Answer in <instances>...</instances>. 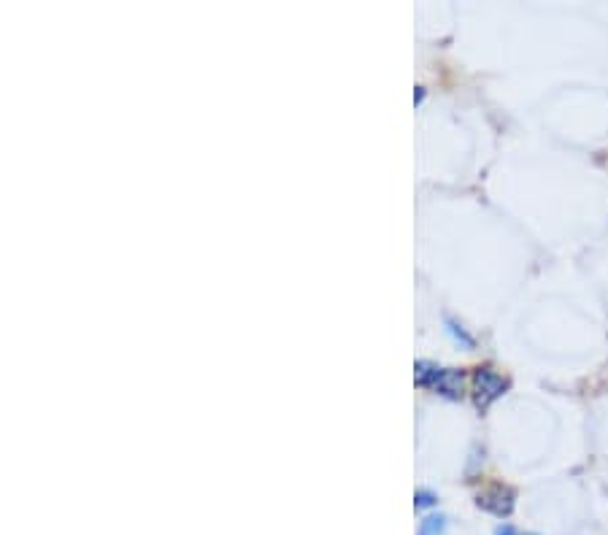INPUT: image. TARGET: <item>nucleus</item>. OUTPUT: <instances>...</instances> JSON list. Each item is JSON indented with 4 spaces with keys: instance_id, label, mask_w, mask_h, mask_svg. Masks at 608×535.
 <instances>
[{
    "instance_id": "6e6552de",
    "label": "nucleus",
    "mask_w": 608,
    "mask_h": 535,
    "mask_svg": "<svg viewBox=\"0 0 608 535\" xmlns=\"http://www.w3.org/2000/svg\"><path fill=\"white\" fill-rule=\"evenodd\" d=\"M422 98H425V90H422V87H417V92H414V103H422Z\"/></svg>"
},
{
    "instance_id": "f257e3e1",
    "label": "nucleus",
    "mask_w": 608,
    "mask_h": 535,
    "mask_svg": "<svg viewBox=\"0 0 608 535\" xmlns=\"http://www.w3.org/2000/svg\"><path fill=\"white\" fill-rule=\"evenodd\" d=\"M414 381L425 390H433L449 400H460L465 392V373L457 368H441L430 360H419L414 365Z\"/></svg>"
},
{
    "instance_id": "20e7f679",
    "label": "nucleus",
    "mask_w": 608,
    "mask_h": 535,
    "mask_svg": "<svg viewBox=\"0 0 608 535\" xmlns=\"http://www.w3.org/2000/svg\"><path fill=\"white\" fill-rule=\"evenodd\" d=\"M444 327H446V333H449V336H452L454 341H457V344H463L465 349H473V346H476L473 336H471V333H468V330H465L463 325H460V322H454V319L446 317L444 319Z\"/></svg>"
},
{
    "instance_id": "1a4fd4ad",
    "label": "nucleus",
    "mask_w": 608,
    "mask_h": 535,
    "mask_svg": "<svg viewBox=\"0 0 608 535\" xmlns=\"http://www.w3.org/2000/svg\"><path fill=\"white\" fill-rule=\"evenodd\" d=\"M525 535H536V533H525Z\"/></svg>"
},
{
    "instance_id": "39448f33",
    "label": "nucleus",
    "mask_w": 608,
    "mask_h": 535,
    "mask_svg": "<svg viewBox=\"0 0 608 535\" xmlns=\"http://www.w3.org/2000/svg\"><path fill=\"white\" fill-rule=\"evenodd\" d=\"M446 522H449V519H446L444 514H430V517L422 519V525H419L417 535H444Z\"/></svg>"
},
{
    "instance_id": "0eeeda50",
    "label": "nucleus",
    "mask_w": 608,
    "mask_h": 535,
    "mask_svg": "<svg viewBox=\"0 0 608 535\" xmlns=\"http://www.w3.org/2000/svg\"><path fill=\"white\" fill-rule=\"evenodd\" d=\"M495 535H519V533L511 525H500L498 530H495Z\"/></svg>"
},
{
    "instance_id": "f03ea898",
    "label": "nucleus",
    "mask_w": 608,
    "mask_h": 535,
    "mask_svg": "<svg viewBox=\"0 0 608 535\" xmlns=\"http://www.w3.org/2000/svg\"><path fill=\"white\" fill-rule=\"evenodd\" d=\"M471 384H473V403H476V409L479 411L490 409L492 403L503 398L506 390H509V379L500 376L492 365H479V368L473 371Z\"/></svg>"
},
{
    "instance_id": "423d86ee",
    "label": "nucleus",
    "mask_w": 608,
    "mask_h": 535,
    "mask_svg": "<svg viewBox=\"0 0 608 535\" xmlns=\"http://www.w3.org/2000/svg\"><path fill=\"white\" fill-rule=\"evenodd\" d=\"M436 503H438V495L433 490H417V495H414V506H417L419 511L436 506Z\"/></svg>"
},
{
    "instance_id": "7ed1b4c3",
    "label": "nucleus",
    "mask_w": 608,
    "mask_h": 535,
    "mask_svg": "<svg viewBox=\"0 0 608 535\" xmlns=\"http://www.w3.org/2000/svg\"><path fill=\"white\" fill-rule=\"evenodd\" d=\"M514 500H517V495H514L511 487H506V484H490L487 490L479 492L476 503H479V508H484V511H490V514L503 519L514 511Z\"/></svg>"
}]
</instances>
